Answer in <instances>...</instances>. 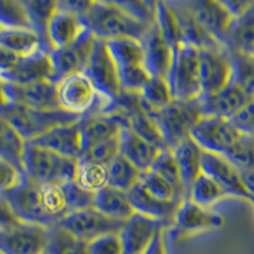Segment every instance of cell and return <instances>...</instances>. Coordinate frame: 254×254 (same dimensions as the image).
I'll return each mask as SVG.
<instances>
[{"label":"cell","instance_id":"5b68a950","mask_svg":"<svg viewBox=\"0 0 254 254\" xmlns=\"http://www.w3.org/2000/svg\"><path fill=\"white\" fill-rule=\"evenodd\" d=\"M58 97L60 108L80 117L108 112L115 104L102 98L83 72L61 80L58 84Z\"/></svg>","mask_w":254,"mask_h":254},{"label":"cell","instance_id":"60d3db41","mask_svg":"<svg viewBox=\"0 0 254 254\" xmlns=\"http://www.w3.org/2000/svg\"><path fill=\"white\" fill-rule=\"evenodd\" d=\"M140 185L142 186L146 192L160 201H168V202H183L182 193L177 190L174 186L165 181L163 177L158 176L153 171L142 172L140 174Z\"/></svg>","mask_w":254,"mask_h":254},{"label":"cell","instance_id":"9a60e30c","mask_svg":"<svg viewBox=\"0 0 254 254\" xmlns=\"http://www.w3.org/2000/svg\"><path fill=\"white\" fill-rule=\"evenodd\" d=\"M79 126L83 154L94 145L117 137L124 127H128V124L126 116L113 106L110 112L85 116L79 122Z\"/></svg>","mask_w":254,"mask_h":254},{"label":"cell","instance_id":"484cf974","mask_svg":"<svg viewBox=\"0 0 254 254\" xmlns=\"http://www.w3.org/2000/svg\"><path fill=\"white\" fill-rule=\"evenodd\" d=\"M88 32L83 18L56 9L47 27V38L54 49L71 46Z\"/></svg>","mask_w":254,"mask_h":254},{"label":"cell","instance_id":"ffe728a7","mask_svg":"<svg viewBox=\"0 0 254 254\" xmlns=\"http://www.w3.org/2000/svg\"><path fill=\"white\" fill-rule=\"evenodd\" d=\"M248 101L246 93L234 83H230L215 94L197 99L202 117H220L225 120L233 119Z\"/></svg>","mask_w":254,"mask_h":254},{"label":"cell","instance_id":"83f0119b","mask_svg":"<svg viewBox=\"0 0 254 254\" xmlns=\"http://www.w3.org/2000/svg\"><path fill=\"white\" fill-rule=\"evenodd\" d=\"M224 45L230 52L254 56V1L243 14L233 18Z\"/></svg>","mask_w":254,"mask_h":254},{"label":"cell","instance_id":"d6a6232c","mask_svg":"<svg viewBox=\"0 0 254 254\" xmlns=\"http://www.w3.org/2000/svg\"><path fill=\"white\" fill-rule=\"evenodd\" d=\"M24 146L26 141L22 139V136L4 116L0 115V159L22 169Z\"/></svg>","mask_w":254,"mask_h":254},{"label":"cell","instance_id":"d4e9b609","mask_svg":"<svg viewBox=\"0 0 254 254\" xmlns=\"http://www.w3.org/2000/svg\"><path fill=\"white\" fill-rule=\"evenodd\" d=\"M80 122V121H79ZM78 124L56 127L29 142L45 147L47 150L63 155L65 158L78 160L81 155L80 126ZM28 142V141H27Z\"/></svg>","mask_w":254,"mask_h":254},{"label":"cell","instance_id":"ac0fdd59","mask_svg":"<svg viewBox=\"0 0 254 254\" xmlns=\"http://www.w3.org/2000/svg\"><path fill=\"white\" fill-rule=\"evenodd\" d=\"M162 229H164L163 222L144 215L133 214L124 222L119 233L124 254H144Z\"/></svg>","mask_w":254,"mask_h":254},{"label":"cell","instance_id":"4316f807","mask_svg":"<svg viewBox=\"0 0 254 254\" xmlns=\"http://www.w3.org/2000/svg\"><path fill=\"white\" fill-rule=\"evenodd\" d=\"M169 4L173 8L177 19H178L181 32H182L183 44L194 46L198 50L224 46L219 41L211 37L206 29L201 26L188 1H169Z\"/></svg>","mask_w":254,"mask_h":254},{"label":"cell","instance_id":"681fc988","mask_svg":"<svg viewBox=\"0 0 254 254\" xmlns=\"http://www.w3.org/2000/svg\"><path fill=\"white\" fill-rule=\"evenodd\" d=\"M131 17L136 18L146 26H153L155 23L156 1H117Z\"/></svg>","mask_w":254,"mask_h":254},{"label":"cell","instance_id":"680465c9","mask_svg":"<svg viewBox=\"0 0 254 254\" xmlns=\"http://www.w3.org/2000/svg\"><path fill=\"white\" fill-rule=\"evenodd\" d=\"M221 3L224 4L226 10L230 13L231 17L237 18L246 12L247 9L251 6L252 1H246V0H226V1H221Z\"/></svg>","mask_w":254,"mask_h":254},{"label":"cell","instance_id":"6125c7cd","mask_svg":"<svg viewBox=\"0 0 254 254\" xmlns=\"http://www.w3.org/2000/svg\"><path fill=\"white\" fill-rule=\"evenodd\" d=\"M249 202H251L252 206L254 207V196H251V198H249Z\"/></svg>","mask_w":254,"mask_h":254},{"label":"cell","instance_id":"7c38bea8","mask_svg":"<svg viewBox=\"0 0 254 254\" xmlns=\"http://www.w3.org/2000/svg\"><path fill=\"white\" fill-rule=\"evenodd\" d=\"M50 228L19 222L0 231V251L4 254H45L49 248Z\"/></svg>","mask_w":254,"mask_h":254},{"label":"cell","instance_id":"ab89813d","mask_svg":"<svg viewBox=\"0 0 254 254\" xmlns=\"http://www.w3.org/2000/svg\"><path fill=\"white\" fill-rule=\"evenodd\" d=\"M230 52V51H229ZM231 65H233V79L249 99L254 98V58L230 52Z\"/></svg>","mask_w":254,"mask_h":254},{"label":"cell","instance_id":"91938a15","mask_svg":"<svg viewBox=\"0 0 254 254\" xmlns=\"http://www.w3.org/2000/svg\"><path fill=\"white\" fill-rule=\"evenodd\" d=\"M240 176H242V181L246 190H248L249 196H254V168L240 172Z\"/></svg>","mask_w":254,"mask_h":254},{"label":"cell","instance_id":"f5cc1de1","mask_svg":"<svg viewBox=\"0 0 254 254\" xmlns=\"http://www.w3.org/2000/svg\"><path fill=\"white\" fill-rule=\"evenodd\" d=\"M230 121L242 133L254 136V98L249 99Z\"/></svg>","mask_w":254,"mask_h":254},{"label":"cell","instance_id":"30bf717a","mask_svg":"<svg viewBox=\"0 0 254 254\" xmlns=\"http://www.w3.org/2000/svg\"><path fill=\"white\" fill-rule=\"evenodd\" d=\"M201 97L215 94L228 87L233 79L230 52L225 46L199 50Z\"/></svg>","mask_w":254,"mask_h":254},{"label":"cell","instance_id":"d6986e66","mask_svg":"<svg viewBox=\"0 0 254 254\" xmlns=\"http://www.w3.org/2000/svg\"><path fill=\"white\" fill-rule=\"evenodd\" d=\"M201 171L211 179H214L228 196L239 197L247 201L251 198L248 190L244 187L239 171L224 156L203 151Z\"/></svg>","mask_w":254,"mask_h":254},{"label":"cell","instance_id":"ba28073f","mask_svg":"<svg viewBox=\"0 0 254 254\" xmlns=\"http://www.w3.org/2000/svg\"><path fill=\"white\" fill-rule=\"evenodd\" d=\"M83 74L89 79L94 89L102 98L115 103L121 95L122 89L119 71L111 56L107 42L101 40L95 41L92 55L87 66L84 67Z\"/></svg>","mask_w":254,"mask_h":254},{"label":"cell","instance_id":"8992f818","mask_svg":"<svg viewBox=\"0 0 254 254\" xmlns=\"http://www.w3.org/2000/svg\"><path fill=\"white\" fill-rule=\"evenodd\" d=\"M107 46L119 71L122 92H141L151 79L145 67L141 42L136 40H116L107 42Z\"/></svg>","mask_w":254,"mask_h":254},{"label":"cell","instance_id":"1f68e13d","mask_svg":"<svg viewBox=\"0 0 254 254\" xmlns=\"http://www.w3.org/2000/svg\"><path fill=\"white\" fill-rule=\"evenodd\" d=\"M0 45L19 58L29 56L40 50L52 51L31 28H3L0 31Z\"/></svg>","mask_w":254,"mask_h":254},{"label":"cell","instance_id":"f546056e","mask_svg":"<svg viewBox=\"0 0 254 254\" xmlns=\"http://www.w3.org/2000/svg\"><path fill=\"white\" fill-rule=\"evenodd\" d=\"M172 151H173L179 172H181V177H182L186 199H188V192H190V187L197 177L202 173L201 162H202L203 151L190 137L177 145Z\"/></svg>","mask_w":254,"mask_h":254},{"label":"cell","instance_id":"e7e4bbea","mask_svg":"<svg viewBox=\"0 0 254 254\" xmlns=\"http://www.w3.org/2000/svg\"><path fill=\"white\" fill-rule=\"evenodd\" d=\"M1 29H3V28H1V27H0V31H1Z\"/></svg>","mask_w":254,"mask_h":254},{"label":"cell","instance_id":"e0dca14e","mask_svg":"<svg viewBox=\"0 0 254 254\" xmlns=\"http://www.w3.org/2000/svg\"><path fill=\"white\" fill-rule=\"evenodd\" d=\"M6 97L9 103L20 104L35 110H58V84L51 80L36 81L26 85L6 83Z\"/></svg>","mask_w":254,"mask_h":254},{"label":"cell","instance_id":"4dcf8cb0","mask_svg":"<svg viewBox=\"0 0 254 254\" xmlns=\"http://www.w3.org/2000/svg\"><path fill=\"white\" fill-rule=\"evenodd\" d=\"M93 207L110 219L122 222L135 214L128 199V194L111 186H107L94 193Z\"/></svg>","mask_w":254,"mask_h":254},{"label":"cell","instance_id":"f35d334b","mask_svg":"<svg viewBox=\"0 0 254 254\" xmlns=\"http://www.w3.org/2000/svg\"><path fill=\"white\" fill-rule=\"evenodd\" d=\"M88 243L64 230L56 224L50 228V243L47 254H88Z\"/></svg>","mask_w":254,"mask_h":254},{"label":"cell","instance_id":"ee69618b","mask_svg":"<svg viewBox=\"0 0 254 254\" xmlns=\"http://www.w3.org/2000/svg\"><path fill=\"white\" fill-rule=\"evenodd\" d=\"M141 98L153 111L163 110L174 101L167 80L163 78H154L146 83L140 92Z\"/></svg>","mask_w":254,"mask_h":254},{"label":"cell","instance_id":"f6af8a7d","mask_svg":"<svg viewBox=\"0 0 254 254\" xmlns=\"http://www.w3.org/2000/svg\"><path fill=\"white\" fill-rule=\"evenodd\" d=\"M0 27L1 28H31L23 1L0 0Z\"/></svg>","mask_w":254,"mask_h":254},{"label":"cell","instance_id":"f1b7e54d","mask_svg":"<svg viewBox=\"0 0 254 254\" xmlns=\"http://www.w3.org/2000/svg\"><path fill=\"white\" fill-rule=\"evenodd\" d=\"M128 199L133 208L135 214L144 215L150 219L158 220L163 222L173 221L176 216L177 208L182 202H168V201H160L151 196L149 192L142 188L140 183L135 186L132 190L128 192Z\"/></svg>","mask_w":254,"mask_h":254},{"label":"cell","instance_id":"8d00e7d4","mask_svg":"<svg viewBox=\"0 0 254 254\" xmlns=\"http://www.w3.org/2000/svg\"><path fill=\"white\" fill-rule=\"evenodd\" d=\"M225 197H228L225 190L205 173H201L197 177L188 192L190 201L205 208H210Z\"/></svg>","mask_w":254,"mask_h":254},{"label":"cell","instance_id":"d590c367","mask_svg":"<svg viewBox=\"0 0 254 254\" xmlns=\"http://www.w3.org/2000/svg\"><path fill=\"white\" fill-rule=\"evenodd\" d=\"M23 3L26 6L27 14H28L31 28L40 36L42 42L50 50H52L49 38H47V27H49L50 19L58 9V1L33 0V1H23Z\"/></svg>","mask_w":254,"mask_h":254},{"label":"cell","instance_id":"7a4b0ae2","mask_svg":"<svg viewBox=\"0 0 254 254\" xmlns=\"http://www.w3.org/2000/svg\"><path fill=\"white\" fill-rule=\"evenodd\" d=\"M78 160L47 150L33 142H26L22 156L24 176L41 186H64L75 181Z\"/></svg>","mask_w":254,"mask_h":254},{"label":"cell","instance_id":"bcb514c9","mask_svg":"<svg viewBox=\"0 0 254 254\" xmlns=\"http://www.w3.org/2000/svg\"><path fill=\"white\" fill-rule=\"evenodd\" d=\"M224 158L228 159L239 173L254 168V136L243 133L239 141L231 147Z\"/></svg>","mask_w":254,"mask_h":254},{"label":"cell","instance_id":"44dd1931","mask_svg":"<svg viewBox=\"0 0 254 254\" xmlns=\"http://www.w3.org/2000/svg\"><path fill=\"white\" fill-rule=\"evenodd\" d=\"M144 51V64L154 78L167 79L173 59V49L168 45L155 23L147 29L141 41Z\"/></svg>","mask_w":254,"mask_h":254},{"label":"cell","instance_id":"836d02e7","mask_svg":"<svg viewBox=\"0 0 254 254\" xmlns=\"http://www.w3.org/2000/svg\"><path fill=\"white\" fill-rule=\"evenodd\" d=\"M75 182L84 190L97 193L108 186L107 165L79 159L76 165Z\"/></svg>","mask_w":254,"mask_h":254},{"label":"cell","instance_id":"94428289","mask_svg":"<svg viewBox=\"0 0 254 254\" xmlns=\"http://www.w3.org/2000/svg\"><path fill=\"white\" fill-rule=\"evenodd\" d=\"M9 104L8 97H6V81L3 76L0 75V111L5 108Z\"/></svg>","mask_w":254,"mask_h":254},{"label":"cell","instance_id":"003e7915","mask_svg":"<svg viewBox=\"0 0 254 254\" xmlns=\"http://www.w3.org/2000/svg\"><path fill=\"white\" fill-rule=\"evenodd\" d=\"M253 58H254V56H253Z\"/></svg>","mask_w":254,"mask_h":254},{"label":"cell","instance_id":"7dc6e473","mask_svg":"<svg viewBox=\"0 0 254 254\" xmlns=\"http://www.w3.org/2000/svg\"><path fill=\"white\" fill-rule=\"evenodd\" d=\"M120 155V140L119 136L115 139L107 140V141L97 144L84 151L79 159L83 160H90V162L101 163V164L108 165L112 163L117 156ZM78 159V160H79Z\"/></svg>","mask_w":254,"mask_h":254},{"label":"cell","instance_id":"4fadbf2b","mask_svg":"<svg viewBox=\"0 0 254 254\" xmlns=\"http://www.w3.org/2000/svg\"><path fill=\"white\" fill-rule=\"evenodd\" d=\"M124 222L110 219L92 207L69 212L58 222V225L78 239L88 243L101 235L120 233Z\"/></svg>","mask_w":254,"mask_h":254},{"label":"cell","instance_id":"9c48e42d","mask_svg":"<svg viewBox=\"0 0 254 254\" xmlns=\"http://www.w3.org/2000/svg\"><path fill=\"white\" fill-rule=\"evenodd\" d=\"M242 136L230 120L201 117L190 131V137L205 153L225 156Z\"/></svg>","mask_w":254,"mask_h":254},{"label":"cell","instance_id":"816d5d0a","mask_svg":"<svg viewBox=\"0 0 254 254\" xmlns=\"http://www.w3.org/2000/svg\"><path fill=\"white\" fill-rule=\"evenodd\" d=\"M23 177L24 173L22 169L4 159H0V194L6 193L17 187Z\"/></svg>","mask_w":254,"mask_h":254},{"label":"cell","instance_id":"03108f58","mask_svg":"<svg viewBox=\"0 0 254 254\" xmlns=\"http://www.w3.org/2000/svg\"><path fill=\"white\" fill-rule=\"evenodd\" d=\"M45 254H47V253H45Z\"/></svg>","mask_w":254,"mask_h":254},{"label":"cell","instance_id":"cb8c5ba5","mask_svg":"<svg viewBox=\"0 0 254 254\" xmlns=\"http://www.w3.org/2000/svg\"><path fill=\"white\" fill-rule=\"evenodd\" d=\"M194 15L208 35L224 45L233 17L221 1L192 0L188 1ZM225 46V45H224Z\"/></svg>","mask_w":254,"mask_h":254},{"label":"cell","instance_id":"e575fe53","mask_svg":"<svg viewBox=\"0 0 254 254\" xmlns=\"http://www.w3.org/2000/svg\"><path fill=\"white\" fill-rule=\"evenodd\" d=\"M108 186L128 193L140 181L141 172L136 169L127 159L119 155L107 165Z\"/></svg>","mask_w":254,"mask_h":254},{"label":"cell","instance_id":"5bb4252c","mask_svg":"<svg viewBox=\"0 0 254 254\" xmlns=\"http://www.w3.org/2000/svg\"><path fill=\"white\" fill-rule=\"evenodd\" d=\"M95 41L94 36L88 29L75 44L64 49H54L50 52L52 64V79L55 84H59L65 78L78 72H83L92 55Z\"/></svg>","mask_w":254,"mask_h":254},{"label":"cell","instance_id":"277c9868","mask_svg":"<svg viewBox=\"0 0 254 254\" xmlns=\"http://www.w3.org/2000/svg\"><path fill=\"white\" fill-rule=\"evenodd\" d=\"M165 80L174 101H197L202 94L199 76V50L186 44L173 49V59Z\"/></svg>","mask_w":254,"mask_h":254},{"label":"cell","instance_id":"7402d4cb","mask_svg":"<svg viewBox=\"0 0 254 254\" xmlns=\"http://www.w3.org/2000/svg\"><path fill=\"white\" fill-rule=\"evenodd\" d=\"M47 50H40L29 56L19 58L17 65L8 74L3 75L6 83L15 85H26L36 81L51 80L52 64Z\"/></svg>","mask_w":254,"mask_h":254},{"label":"cell","instance_id":"c3c4849f","mask_svg":"<svg viewBox=\"0 0 254 254\" xmlns=\"http://www.w3.org/2000/svg\"><path fill=\"white\" fill-rule=\"evenodd\" d=\"M64 193L66 197V203L69 212L92 208L94 205V193L84 190L75 181L63 186Z\"/></svg>","mask_w":254,"mask_h":254},{"label":"cell","instance_id":"db71d44e","mask_svg":"<svg viewBox=\"0 0 254 254\" xmlns=\"http://www.w3.org/2000/svg\"><path fill=\"white\" fill-rule=\"evenodd\" d=\"M19 222L22 221L15 216L5 197L0 194V231L8 230L13 226L18 225Z\"/></svg>","mask_w":254,"mask_h":254},{"label":"cell","instance_id":"6f0895ef","mask_svg":"<svg viewBox=\"0 0 254 254\" xmlns=\"http://www.w3.org/2000/svg\"><path fill=\"white\" fill-rule=\"evenodd\" d=\"M144 254H169L168 253L167 242H165V231L164 229L159 231L155 235L154 240L149 246V248L145 251Z\"/></svg>","mask_w":254,"mask_h":254},{"label":"cell","instance_id":"11a10c76","mask_svg":"<svg viewBox=\"0 0 254 254\" xmlns=\"http://www.w3.org/2000/svg\"><path fill=\"white\" fill-rule=\"evenodd\" d=\"M92 1H87V0H63V1H58V9L64 10V12L71 13L74 15L84 18L85 14L89 10Z\"/></svg>","mask_w":254,"mask_h":254},{"label":"cell","instance_id":"f907efd6","mask_svg":"<svg viewBox=\"0 0 254 254\" xmlns=\"http://www.w3.org/2000/svg\"><path fill=\"white\" fill-rule=\"evenodd\" d=\"M88 254H124L119 233H110L88 242Z\"/></svg>","mask_w":254,"mask_h":254},{"label":"cell","instance_id":"74e56055","mask_svg":"<svg viewBox=\"0 0 254 254\" xmlns=\"http://www.w3.org/2000/svg\"><path fill=\"white\" fill-rule=\"evenodd\" d=\"M155 24L172 49L183 44L181 27L169 1H156Z\"/></svg>","mask_w":254,"mask_h":254},{"label":"cell","instance_id":"6da1fadb","mask_svg":"<svg viewBox=\"0 0 254 254\" xmlns=\"http://www.w3.org/2000/svg\"><path fill=\"white\" fill-rule=\"evenodd\" d=\"M83 19L94 38L104 42L116 40L141 41L151 27L131 17L117 1L111 0L92 1Z\"/></svg>","mask_w":254,"mask_h":254},{"label":"cell","instance_id":"7bdbcfd3","mask_svg":"<svg viewBox=\"0 0 254 254\" xmlns=\"http://www.w3.org/2000/svg\"><path fill=\"white\" fill-rule=\"evenodd\" d=\"M150 171H153L158 176L163 177L165 181H168L172 186H174L182 193L183 198L186 199V192L185 187H183L182 177H181V172H179L178 164L176 162L173 151L169 150V149H164V150L160 151V154L155 159V162H154L153 167L150 168Z\"/></svg>","mask_w":254,"mask_h":254},{"label":"cell","instance_id":"b9f144b4","mask_svg":"<svg viewBox=\"0 0 254 254\" xmlns=\"http://www.w3.org/2000/svg\"><path fill=\"white\" fill-rule=\"evenodd\" d=\"M40 194L41 203H42L45 212L55 224H58L65 215L69 214L66 197L64 193L63 186H41Z\"/></svg>","mask_w":254,"mask_h":254},{"label":"cell","instance_id":"2e32d148","mask_svg":"<svg viewBox=\"0 0 254 254\" xmlns=\"http://www.w3.org/2000/svg\"><path fill=\"white\" fill-rule=\"evenodd\" d=\"M173 222L176 234L186 238L221 229L225 225V219L210 208H205L190 199H185L177 208Z\"/></svg>","mask_w":254,"mask_h":254},{"label":"cell","instance_id":"52a82bcc","mask_svg":"<svg viewBox=\"0 0 254 254\" xmlns=\"http://www.w3.org/2000/svg\"><path fill=\"white\" fill-rule=\"evenodd\" d=\"M201 117L202 116L197 101H173L167 107L156 111L153 115L165 146L169 150H173L177 145L190 137V131Z\"/></svg>","mask_w":254,"mask_h":254},{"label":"cell","instance_id":"9f6ffc18","mask_svg":"<svg viewBox=\"0 0 254 254\" xmlns=\"http://www.w3.org/2000/svg\"><path fill=\"white\" fill-rule=\"evenodd\" d=\"M19 56L0 45V75L8 74L17 65Z\"/></svg>","mask_w":254,"mask_h":254},{"label":"cell","instance_id":"3957f363","mask_svg":"<svg viewBox=\"0 0 254 254\" xmlns=\"http://www.w3.org/2000/svg\"><path fill=\"white\" fill-rule=\"evenodd\" d=\"M24 141H32L56 127L78 124L83 117L66 112L63 108L58 110H35L20 104L9 103L0 111Z\"/></svg>","mask_w":254,"mask_h":254},{"label":"cell","instance_id":"603a6c76","mask_svg":"<svg viewBox=\"0 0 254 254\" xmlns=\"http://www.w3.org/2000/svg\"><path fill=\"white\" fill-rule=\"evenodd\" d=\"M120 155L127 159L140 172L150 171L155 159L164 149L154 145L153 142L142 139L133 132L130 127H124L119 135Z\"/></svg>","mask_w":254,"mask_h":254},{"label":"cell","instance_id":"8fae6325","mask_svg":"<svg viewBox=\"0 0 254 254\" xmlns=\"http://www.w3.org/2000/svg\"><path fill=\"white\" fill-rule=\"evenodd\" d=\"M40 190L41 185H37L24 176L17 187L4 193L3 196L9 202L15 216L22 222L52 228L56 224L47 216L42 207Z\"/></svg>","mask_w":254,"mask_h":254},{"label":"cell","instance_id":"be15d7a7","mask_svg":"<svg viewBox=\"0 0 254 254\" xmlns=\"http://www.w3.org/2000/svg\"><path fill=\"white\" fill-rule=\"evenodd\" d=\"M0 254H4V253H3V252H1V251H0Z\"/></svg>","mask_w":254,"mask_h":254}]
</instances>
